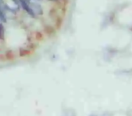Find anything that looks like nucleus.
I'll return each mask as SVG.
<instances>
[{
  "label": "nucleus",
  "instance_id": "obj_1",
  "mask_svg": "<svg viewBox=\"0 0 132 116\" xmlns=\"http://www.w3.org/2000/svg\"><path fill=\"white\" fill-rule=\"evenodd\" d=\"M30 7H31L34 14H42V7H41V6L39 4H37L35 3L30 2Z\"/></svg>",
  "mask_w": 132,
  "mask_h": 116
},
{
  "label": "nucleus",
  "instance_id": "obj_2",
  "mask_svg": "<svg viewBox=\"0 0 132 116\" xmlns=\"http://www.w3.org/2000/svg\"><path fill=\"white\" fill-rule=\"evenodd\" d=\"M4 37V29L2 24H0V38L3 39Z\"/></svg>",
  "mask_w": 132,
  "mask_h": 116
}]
</instances>
